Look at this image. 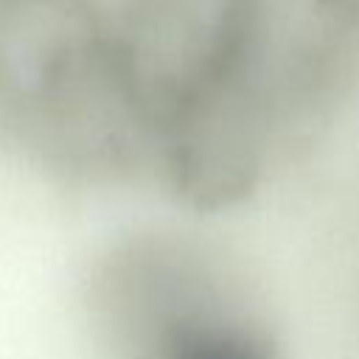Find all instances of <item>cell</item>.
<instances>
[{"mask_svg":"<svg viewBox=\"0 0 359 359\" xmlns=\"http://www.w3.org/2000/svg\"><path fill=\"white\" fill-rule=\"evenodd\" d=\"M115 34L137 135L163 171L264 157V0H132Z\"/></svg>","mask_w":359,"mask_h":359,"instance_id":"obj_1","label":"cell"},{"mask_svg":"<svg viewBox=\"0 0 359 359\" xmlns=\"http://www.w3.org/2000/svg\"><path fill=\"white\" fill-rule=\"evenodd\" d=\"M0 107L76 165L112 160L140 137L115 22L95 0H0Z\"/></svg>","mask_w":359,"mask_h":359,"instance_id":"obj_2","label":"cell"},{"mask_svg":"<svg viewBox=\"0 0 359 359\" xmlns=\"http://www.w3.org/2000/svg\"><path fill=\"white\" fill-rule=\"evenodd\" d=\"M118 359H280L266 325L213 261L163 280L109 342Z\"/></svg>","mask_w":359,"mask_h":359,"instance_id":"obj_3","label":"cell"},{"mask_svg":"<svg viewBox=\"0 0 359 359\" xmlns=\"http://www.w3.org/2000/svg\"><path fill=\"white\" fill-rule=\"evenodd\" d=\"M325 3L337 14H353V11H359V0H325Z\"/></svg>","mask_w":359,"mask_h":359,"instance_id":"obj_4","label":"cell"}]
</instances>
